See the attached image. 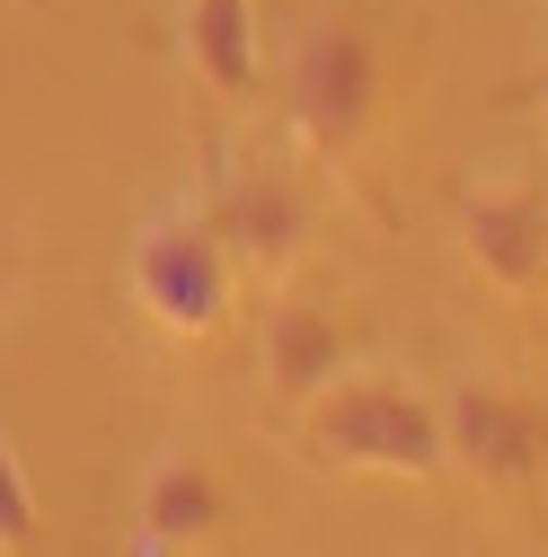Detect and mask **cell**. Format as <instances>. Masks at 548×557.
<instances>
[{"mask_svg":"<svg viewBox=\"0 0 548 557\" xmlns=\"http://www.w3.org/2000/svg\"><path fill=\"white\" fill-rule=\"evenodd\" d=\"M124 293L169 345H213L231 327V293H239V265H231L213 213H186V203L142 213V231L124 239Z\"/></svg>","mask_w":548,"mask_h":557,"instance_id":"obj_1","label":"cell"},{"mask_svg":"<svg viewBox=\"0 0 548 557\" xmlns=\"http://www.w3.org/2000/svg\"><path fill=\"white\" fill-rule=\"evenodd\" d=\"M301 416H310L319 460L354 469V478H434V469H451L443 398L416 389L407 372H346L336 389H319Z\"/></svg>","mask_w":548,"mask_h":557,"instance_id":"obj_2","label":"cell"},{"mask_svg":"<svg viewBox=\"0 0 548 557\" xmlns=\"http://www.w3.org/2000/svg\"><path fill=\"white\" fill-rule=\"evenodd\" d=\"M381 107V53L363 27H319L301 36L292 53V72H284V115H292V143L336 160V151H354L363 143V124Z\"/></svg>","mask_w":548,"mask_h":557,"instance_id":"obj_3","label":"cell"},{"mask_svg":"<svg viewBox=\"0 0 548 557\" xmlns=\"http://www.w3.org/2000/svg\"><path fill=\"white\" fill-rule=\"evenodd\" d=\"M443 451H451V469H469L477 486H513V478H531L539 451H548V416H539L531 398L496 389V381H451V389H443Z\"/></svg>","mask_w":548,"mask_h":557,"instance_id":"obj_4","label":"cell"},{"mask_svg":"<svg viewBox=\"0 0 548 557\" xmlns=\"http://www.w3.org/2000/svg\"><path fill=\"white\" fill-rule=\"evenodd\" d=\"M213 231H222L231 265H248L257 284H284V274L310 257V195H301L284 169H248V177L222 186Z\"/></svg>","mask_w":548,"mask_h":557,"instance_id":"obj_5","label":"cell"},{"mask_svg":"<svg viewBox=\"0 0 548 557\" xmlns=\"http://www.w3.org/2000/svg\"><path fill=\"white\" fill-rule=\"evenodd\" d=\"M460 257L487 274L496 293H539L548 284V239H539V186L487 177L460 203Z\"/></svg>","mask_w":548,"mask_h":557,"instance_id":"obj_6","label":"cell"},{"mask_svg":"<svg viewBox=\"0 0 548 557\" xmlns=\"http://www.w3.org/2000/svg\"><path fill=\"white\" fill-rule=\"evenodd\" d=\"M257 372H265V389L284 398V407H310L319 389H336V381L354 372V355H346V336H336L327 310H310V301H274L265 327H257Z\"/></svg>","mask_w":548,"mask_h":557,"instance_id":"obj_7","label":"cell"},{"mask_svg":"<svg viewBox=\"0 0 548 557\" xmlns=\"http://www.w3.org/2000/svg\"><path fill=\"white\" fill-rule=\"evenodd\" d=\"M133 522H142L151 540H169L177 557H203V548L222 540V522H231V496H222V478L203 469L195 451H160V460L142 469Z\"/></svg>","mask_w":548,"mask_h":557,"instance_id":"obj_8","label":"cell"},{"mask_svg":"<svg viewBox=\"0 0 548 557\" xmlns=\"http://www.w3.org/2000/svg\"><path fill=\"white\" fill-rule=\"evenodd\" d=\"M177 45L213 98H257V0H177Z\"/></svg>","mask_w":548,"mask_h":557,"instance_id":"obj_9","label":"cell"},{"mask_svg":"<svg viewBox=\"0 0 548 557\" xmlns=\"http://www.w3.org/2000/svg\"><path fill=\"white\" fill-rule=\"evenodd\" d=\"M36 540V486H27V460H18V443L0 434V548H27Z\"/></svg>","mask_w":548,"mask_h":557,"instance_id":"obj_10","label":"cell"},{"mask_svg":"<svg viewBox=\"0 0 548 557\" xmlns=\"http://www.w3.org/2000/svg\"><path fill=\"white\" fill-rule=\"evenodd\" d=\"M124 557H177V548H169V540H151L142 522H133V531H124Z\"/></svg>","mask_w":548,"mask_h":557,"instance_id":"obj_11","label":"cell"},{"mask_svg":"<svg viewBox=\"0 0 548 557\" xmlns=\"http://www.w3.org/2000/svg\"><path fill=\"white\" fill-rule=\"evenodd\" d=\"M539 239H548V195H539Z\"/></svg>","mask_w":548,"mask_h":557,"instance_id":"obj_12","label":"cell"},{"mask_svg":"<svg viewBox=\"0 0 548 557\" xmlns=\"http://www.w3.org/2000/svg\"><path fill=\"white\" fill-rule=\"evenodd\" d=\"M0 557H10V548H0Z\"/></svg>","mask_w":548,"mask_h":557,"instance_id":"obj_13","label":"cell"}]
</instances>
